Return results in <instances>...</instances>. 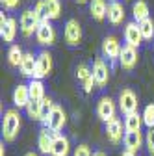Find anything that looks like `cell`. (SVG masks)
Returning <instances> with one entry per match:
<instances>
[{"instance_id": "obj_1", "label": "cell", "mask_w": 154, "mask_h": 156, "mask_svg": "<svg viewBox=\"0 0 154 156\" xmlns=\"http://www.w3.org/2000/svg\"><path fill=\"white\" fill-rule=\"evenodd\" d=\"M21 130V113L17 108H9L2 117V138L4 141H15Z\"/></svg>"}, {"instance_id": "obj_2", "label": "cell", "mask_w": 154, "mask_h": 156, "mask_svg": "<svg viewBox=\"0 0 154 156\" xmlns=\"http://www.w3.org/2000/svg\"><path fill=\"white\" fill-rule=\"evenodd\" d=\"M119 110L124 113V115H130V113H136L138 112V106H139V101H138V95L134 93V89L130 87H124L121 93H119Z\"/></svg>"}, {"instance_id": "obj_3", "label": "cell", "mask_w": 154, "mask_h": 156, "mask_svg": "<svg viewBox=\"0 0 154 156\" xmlns=\"http://www.w3.org/2000/svg\"><path fill=\"white\" fill-rule=\"evenodd\" d=\"M65 123H67V113H65L63 106L56 104V106H54V110H52V112H50V115H48L47 123H45L43 126L50 128L54 134H61V130H63Z\"/></svg>"}, {"instance_id": "obj_4", "label": "cell", "mask_w": 154, "mask_h": 156, "mask_svg": "<svg viewBox=\"0 0 154 156\" xmlns=\"http://www.w3.org/2000/svg\"><path fill=\"white\" fill-rule=\"evenodd\" d=\"M104 132H106L108 141L113 143V145H117V143H121V141L124 140V134H126L124 123L119 119V117H115V119H111L110 123L104 125Z\"/></svg>"}, {"instance_id": "obj_5", "label": "cell", "mask_w": 154, "mask_h": 156, "mask_svg": "<svg viewBox=\"0 0 154 156\" xmlns=\"http://www.w3.org/2000/svg\"><path fill=\"white\" fill-rule=\"evenodd\" d=\"M63 39L69 47H78L82 43V26L76 19H69L63 28Z\"/></svg>"}, {"instance_id": "obj_6", "label": "cell", "mask_w": 154, "mask_h": 156, "mask_svg": "<svg viewBox=\"0 0 154 156\" xmlns=\"http://www.w3.org/2000/svg\"><path fill=\"white\" fill-rule=\"evenodd\" d=\"M97 115L104 125L110 123L111 119H115V117H117V106H115L113 99H110V97H100L99 102H97Z\"/></svg>"}, {"instance_id": "obj_7", "label": "cell", "mask_w": 154, "mask_h": 156, "mask_svg": "<svg viewBox=\"0 0 154 156\" xmlns=\"http://www.w3.org/2000/svg\"><path fill=\"white\" fill-rule=\"evenodd\" d=\"M39 23L41 19L37 17V13L33 9H24L21 13V32L24 37H30L37 32V28H39Z\"/></svg>"}, {"instance_id": "obj_8", "label": "cell", "mask_w": 154, "mask_h": 156, "mask_svg": "<svg viewBox=\"0 0 154 156\" xmlns=\"http://www.w3.org/2000/svg\"><path fill=\"white\" fill-rule=\"evenodd\" d=\"M35 39L37 43L43 47H52L56 43V28L50 24V21H41L39 28L35 32Z\"/></svg>"}, {"instance_id": "obj_9", "label": "cell", "mask_w": 154, "mask_h": 156, "mask_svg": "<svg viewBox=\"0 0 154 156\" xmlns=\"http://www.w3.org/2000/svg\"><path fill=\"white\" fill-rule=\"evenodd\" d=\"M52 54L48 50H43L39 56H37V69H35V76L33 80H43V78H47L50 73H52Z\"/></svg>"}, {"instance_id": "obj_10", "label": "cell", "mask_w": 154, "mask_h": 156, "mask_svg": "<svg viewBox=\"0 0 154 156\" xmlns=\"http://www.w3.org/2000/svg\"><path fill=\"white\" fill-rule=\"evenodd\" d=\"M124 41L128 47H134V48H139L141 43H143V35H141V30H139V24L136 21H130L124 24Z\"/></svg>"}, {"instance_id": "obj_11", "label": "cell", "mask_w": 154, "mask_h": 156, "mask_svg": "<svg viewBox=\"0 0 154 156\" xmlns=\"http://www.w3.org/2000/svg\"><path fill=\"white\" fill-rule=\"evenodd\" d=\"M54 138H56V134H54L50 128L43 126V128L39 130V134H37V149H39L41 154H45V156H50V154H52Z\"/></svg>"}, {"instance_id": "obj_12", "label": "cell", "mask_w": 154, "mask_h": 156, "mask_svg": "<svg viewBox=\"0 0 154 156\" xmlns=\"http://www.w3.org/2000/svg\"><path fill=\"white\" fill-rule=\"evenodd\" d=\"M93 78H95V84L97 87H106L108 86V80H110V69L106 65V62L102 58H97L93 63Z\"/></svg>"}, {"instance_id": "obj_13", "label": "cell", "mask_w": 154, "mask_h": 156, "mask_svg": "<svg viewBox=\"0 0 154 156\" xmlns=\"http://www.w3.org/2000/svg\"><path fill=\"white\" fill-rule=\"evenodd\" d=\"M121 50H123V47H121L119 39L115 37V35H108V37H104V41H102V54L108 58L110 62L119 60Z\"/></svg>"}, {"instance_id": "obj_14", "label": "cell", "mask_w": 154, "mask_h": 156, "mask_svg": "<svg viewBox=\"0 0 154 156\" xmlns=\"http://www.w3.org/2000/svg\"><path fill=\"white\" fill-rule=\"evenodd\" d=\"M123 143H124V151L138 154L145 143V136H143V132H126Z\"/></svg>"}, {"instance_id": "obj_15", "label": "cell", "mask_w": 154, "mask_h": 156, "mask_svg": "<svg viewBox=\"0 0 154 156\" xmlns=\"http://www.w3.org/2000/svg\"><path fill=\"white\" fill-rule=\"evenodd\" d=\"M119 65L126 71H132L138 65V48L124 45L123 50H121V56H119Z\"/></svg>"}, {"instance_id": "obj_16", "label": "cell", "mask_w": 154, "mask_h": 156, "mask_svg": "<svg viewBox=\"0 0 154 156\" xmlns=\"http://www.w3.org/2000/svg\"><path fill=\"white\" fill-rule=\"evenodd\" d=\"M11 101H13L15 108H19V110H21V108H26V106H28V102L32 101L28 86H24V84H19V86H17V87L13 89Z\"/></svg>"}, {"instance_id": "obj_17", "label": "cell", "mask_w": 154, "mask_h": 156, "mask_svg": "<svg viewBox=\"0 0 154 156\" xmlns=\"http://www.w3.org/2000/svg\"><path fill=\"white\" fill-rule=\"evenodd\" d=\"M124 6L121 2H117V0H113V2L108 4V21L113 24V26H119L123 21H124Z\"/></svg>"}, {"instance_id": "obj_18", "label": "cell", "mask_w": 154, "mask_h": 156, "mask_svg": "<svg viewBox=\"0 0 154 156\" xmlns=\"http://www.w3.org/2000/svg\"><path fill=\"white\" fill-rule=\"evenodd\" d=\"M71 152V141L67 136L63 134H56L54 138V147H52V154L50 156H69Z\"/></svg>"}, {"instance_id": "obj_19", "label": "cell", "mask_w": 154, "mask_h": 156, "mask_svg": "<svg viewBox=\"0 0 154 156\" xmlns=\"http://www.w3.org/2000/svg\"><path fill=\"white\" fill-rule=\"evenodd\" d=\"M21 74L23 76H30L33 78L35 76V69H37V58L32 54V52H24V58H23V63H21Z\"/></svg>"}, {"instance_id": "obj_20", "label": "cell", "mask_w": 154, "mask_h": 156, "mask_svg": "<svg viewBox=\"0 0 154 156\" xmlns=\"http://www.w3.org/2000/svg\"><path fill=\"white\" fill-rule=\"evenodd\" d=\"M89 13L95 21H104L108 17V4L106 0H91L89 2Z\"/></svg>"}, {"instance_id": "obj_21", "label": "cell", "mask_w": 154, "mask_h": 156, "mask_svg": "<svg viewBox=\"0 0 154 156\" xmlns=\"http://www.w3.org/2000/svg\"><path fill=\"white\" fill-rule=\"evenodd\" d=\"M0 37H2L4 43H13L15 41V37H17V21H15V19L9 17L6 26L0 28Z\"/></svg>"}, {"instance_id": "obj_22", "label": "cell", "mask_w": 154, "mask_h": 156, "mask_svg": "<svg viewBox=\"0 0 154 156\" xmlns=\"http://www.w3.org/2000/svg\"><path fill=\"white\" fill-rule=\"evenodd\" d=\"M143 126V115L141 113H130L124 115V130L126 132H141Z\"/></svg>"}, {"instance_id": "obj_23", "label": "cell", "mask_w": 154, "mask_h": 156, "mask_svg": "<svg viewBox=\"0 0 154 156\" xmlns=\"http://www.w3.org/2000/svg\"><path fill=\"white\" fill-rule=\"evenodd\" d=\"M149 6H147V2L145 0H138V2H134V6H132V15H134V21L136 23H141V21H145V19H149Z\"/></svg>"}, {"instance_id": "obj_24", "label": "cell", "mask_w": 154, "mask_h": 156, "mask_svg": "<svg viewBox=\"0 0 154 156\" xmlns=\"http://www.w3.org/2000/svg\"><path fill=\"white\" fill-rule=\"evenodd\" d=\"M45 13L48 21H56L61 15V2L60 0H45Z\"/></svg>"}, {"instance_id": "obj_25", "label": "cell", "mask_w": 154, "mask_h": 156, "mask_svg": "<svg viewBox=\"0 0 154 156\" xmlns=\"http://www.w3.org/2000/svg\"><path fill=\"white\" fill-rule=\"evenodd\" d=\"M28 89H30V97H32V101H43L45 99V86H43V80H30L28 84Z\"/></svg>"}, {"instance_id": "obj_26", "label": "cell", "mask_w": 154, "mask_h": 156, "mask_svg": "<svg viewBox=\"0 0 154 156\" xmlns=\"http://www.w3.org/2000/svg\"><path fill=\"white\" fill-rule=\"evenodd\" d=\"M23 58H24V52H23V48L19 47V45H11L9 47V50H8V62H9L11 67H21Z\"/></svg>"}, {"instance_id": "obj_27", "label": "cell", "mask_w": 154, "mask_h": 156, "mask_svg": "<svg viewBox=\"0 0 154 156\" xmlns=\"http://www.w3.org/2000/svg\"><path fill=\"white\" fill-rule=\"evenodd\" d=\"M24 110H26V115L30 117L32 121H41V119H43V106H41V101H30Z\"/></svg>"}, {"instance_id": "obj_28", "label": "cell", "mask_w": 154, "mask_h": 156, "mask_svg": "<svg viewBox=\"0 0 154 156\" xmlns=\"http://www.w3.org/2000/svg\"><path fill=\"white\" fill-rule=\"evenodd\" d=\"M139 24V30H141V35H143V41H152V37H154V21L149 17L145 19V21L138 23Z\"/></svg>"}, {"instance_id": "obj_29", "label": "cell", "mask_w": 154, "mask_h": 156, "mask_svg": "<svg viewBox=\"0 0 154 156\" xmlns=\"http://www.w3.org/2000/svg\"><path fill=\"white\" fill-rule=\"evenodd\" d=\"M141 115H143V125L147 128H154V104H147Z\"/></svg>"}, {"instance_id": "obj_30", "label": "cell", "mask_w": 154, "mask_h": 156, "mask_svg": "<svg viewBox=\"0 0 154 156\" xmlns=\"http://www.w3.org/2000/svg\"><path fill=\"white\" fill-rule=\"evenodd\" d=\"M93 76V69L87 65V63H80L78 67H76V78H78L80 82H86L87 78Z\"/></svg>"}, {"instance_id": "obj_31", "label": "cell", "mask_w": 154, "mask_h": 156, "mask_svg": "<svg viewBox=\"0 0 154 156\" xmlns=\"http://www.w3.org/2000/svg\"><path fill=\"white\" fill-rule=\"evenodd\" d=\"M41 106H43V119H41V123L45 125L47 123V119H48V115H50V112L54 110V102H52V99H50V97H45V99L41 101Z\"/></svg>"}, {"instance_id": "obj_32", "label": "cell", "mask_w": 154, "mask_h": 156, "mask_svg": "<svg viewBox=\"0 0 154 156\" xmlns=\"http://www.w3.org/2000/svg\"><path fill=\"white\" fill-rule=\"evenodd\" d=\"M145 145L149 149V154L154 156V128H149V132L145 134Z\"/></svg>"}, {"instance_id": "obj_33", "label": "cell", "mask_w": 154, "mask_h": 156, "mask_svg": "<svg viewBox=\"0 0 154 156\" xmlns=\"http://www.w3.org/2000/svg\"><path fill=\"white\" fill-rule=\"evenodd\" d=\"M72 156H93V152H91V149H89V145H86V143H80L78 147L74 149V152H72Z\"/></svg>"}, {"instance_id": "obj_34", "label": "cell", "mask_w": 154, "mask_h": 156, "mask_svg": "<svg viewBox=\"0 0 154 156\" xmlns=\"http://www.w3.org/2000/svg\"><path fill=\"white\" fill-rule=\"evenodd\" d=\"M95 86H97V84H95V78H93V76H91V78H87V80H86V82H82V87H84V93H87V95H89V93L93 91V87H95Z\"/></svg>"}, {"instance_id": "obj_35", "label": "cell", "mask_w": 154, "mask_h": 156, "mask_svg": "<svg viewBox=\"0 0 154 156\" xmlns=\"http://www.w3.org/2000/svg\"><path fill=\"white\" fill-rule=\"evenodd\" d=\"M2 4H4V8H6L8 11H13V9H17V8H19L21 0H2Z\"/></svg>"}, {"instance_id": "obj_36", "label": "cell", "mask_w": 154, "mask_h": 156, "mask_svg": "<svg viewBox=\"0 0 154 156\" xmlns=\"http://www.w3.org/2000/svg\"><path fill=\"white\" fill-rule=\"evenodd\" d=\"M8 19H9V17H8V15H6L4 11L0 13V28H2V26H6V23H8Z\"/></svg>"}, {"instance_id": "obj_37", "label": "cell", "mask_w": 154, "mask_h": 156, "mask_svg": "<svg viewBox=\"0 0 154 156\" xmlns=\"http://www.w3.org/2000/svg\"><path fill=\"white\" fill-rule=\"evenodd\" d=\"M121 156H138V154H134V152H128V151H123Z\"/></svg>"}, {"instance_id": "obj_38", "label": "cell", "mask_w": 154, "mask_h": 156, "mask_svg": "<svg viewBox=\"0 0 154 156\" xmlns=\"http://www.w3.org/2000/svg\"><path fill=\"white\" fill-rule=\"evenodd\" d=\"M0 156H6V151H4V143L0 145Z\"/></svg>"}, {"instance_id": "obj_39", "label": "cell", "mask_w": 154, "mask_h": 156, "mask_svg": "<svg viewBox=\"0 0 154 156\" xmlns=\"http://www.w3.org/2000/svg\"><path fill=\"white\" fill-rule=\"evenodd\" d=\"M93 156H106V152H102V151H99V152H93Z\"/></svg>"}, {"instance_id": "obj_40", "label": "cell", "mask_w": 154, "mask_h": 156, "mask_svg": "<svg viewBox=\"0 0 154 156\" xmlns=\"http://www.w3.org/2000/svg\"><path fill=\"white\" fill-rule=\"evenodd\" d=\"M24 156H39V154H37V152H26Z\"/></svg>"}, {"instance_id": "obj_41", "label": "cell", "mask_w": 154, "mask_h": 156, "mask_svg": "<svg viewBox=\"0 0 154 156\" xmlns=\"http://www.w3.org/2000/svg\"><path fill=\"white\" fill-rule=\"evenodd\" d=\"M76 2H78V4H86V2H87V0H76Z\"/></svg>"}, {"instance_id": "obj_42", "label": "cell", "mask_w": 154, "mask_h": 156, "mask_svg": "<svg viewBox=\"0 0 154 156\" xmlns=\"http://www.w3.org/2000/svg\"><path fill=\"white\" fill-rule=\"evenodd\" d=\"M111 2H113V0H111ZM117 2H119V0H117Z\"/></svg>"}]
</instances>
